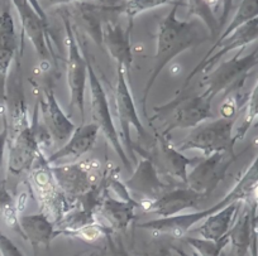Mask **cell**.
Here are the masks:
<instances>
[{"mask_svg": "<svg viewBox=\"0 0 258 256\" xmlns=\"http://www.w3.org/2000/svg\"><path fill=\"white\" fill-rule=\"evenodd\" d=\"M181 6L183 4H181L180 2H175L170 13L165 17L158 28L155 63H153V69L146 83L142 96V109L146 116H147V100L151 89L165 67L170 62H172L178 54L212 38L208 27L200 19L194 18L190 21H180L177 18V11Z\"/></svg>", "mask_w": 258, "mask_h": 256, "instance_id": "6da1fadb", "label": "cell"}, {"mask_svg": "<svg viewBox=\"0 0 258 256\" xmlns=\"http://www.w3.org/2000/svg\"><path fill=\"white\" fill-rule=\"evenodd\" d=\"M51 166L59 188L73 207L83 196L108 186L110 166L108 165L103 170L101 163L95 159Z\"/></svg>", "mask_w": 258, "mask_h": 256, "instance_id": "7a4b0ae2", "label": "cell"}, {"mask_svg": "<svg viewBox=\"0 0 258 256\" xmlns=\"http://www.w3.org/2000/svg\"><path fill=\"white\" fill-rule=\"evenodd\" d=\"M29 187L41 205V212L48 216L54 223L58 222L73 208L70 201L59 188L51 164L43 153L39 154L29 170Z\"/></svg>", "mask_w": 258, "mask_h": 256, "instance_id": "3957f363", "label": "cell"}, {"mask_svg": "<svg viewBox=\"0 0 258 256\" xmlns=\"http://www.w3.org/2000/svg\"><path fill=\"white\" fill-rule=\"evenodd\" d=\"M243 49H239L233 58L224 61L218 67L203 77V86L205 88L203 95L213 103L219 94L237 93L244 83L250 69L258 64V46L249 54L242 56Z\"/></svg>", "mask_w": 258, "mask_h": 256, "instance_id": "277c9868", "label": "cell"}, {"mask_svg": "<svg viewBox=\"0 0 258 256\" xmlns=\"http://www.w3.org/2000/svg\"><path fill=\"white\" fill-rule=\"evenodd\" d=\"M155 111L156 115L150 120L162 119L165 129L160 133L166 136L175 129L197 128L213 116L212 101L203 94L197 96L177 95L171 103L155 108Z\"/></svg>", "mask_w": 258, "mask_h": 256, "instance_id": "5b68a950", "label": "cell"}, {"mask_svg": "<svg viewBox=\"0 0 258 256\" xmlns=\"http://www.w3.org/2000/svg\"><path fill=\"white\" fill-rule=\"evenodd\" d=\"M235 119L220 118L217 120L203 123L181 141L176 148L180 151L199 150L204 156L215 153L235 154L234 134Z\"/></svg>", "mask_w": 258, "mask_h": 256, "instance_id": "8992f818", "label": "cell"}, {"mask_svg": "<svg viewBox=\"0 0 258 256\" xmlns=\"http://www.w3.org/2000/svg\"><path fill=\"white\" fill-rule=\"evenodd\" d=\"M66 44H68V84L70 89V106L78 109L81 115V120L85 121V90L88 82V59L81 53L80 46L76 39L71 22L66 13H62Z\"/></svg>", "mask_w": 258, "mask_h": 256, "instance_id": "52a82bcc", "label": "cell"}, {"mask_svg": "<svg viewBox=\"0 0 258 256\" xmlns=\"http://www.w3.org/2000/svg\"><path fill=\"white\" fill-rule=\"evenodd\" d=\"M88 59V58H86ZM88 72H89V86H90V103H91V118L93 124H95L99 130L105 136L106 141L111 145L121 163L125 165V168H131L132 163L129 160V155L124 150L123 145L120 143L119 133L114 125L113 118H111L110 109H109L108 99L106 94L103 89L100 79L96 76L95 69L93 64L88 59Z\"/></svg>", "mask_w": 258, "mask_h": 256, "instance_id": "ba28073f", "label": "cell"}, {"mask_svg": "<svg viewBox=\"0 0 258 256\" xmlns=\"http://www.w3.org/2000/svg\"><path fill=\"white\" fill-rule=\"evenodd\" d=\"M114 101H115L116 118L120 124V136L124 141V145L128 146L129 156L136 161L135 144L131 139V128L137 130L141 138H147V131L141 121L140 115L136 109L135 100H133L131 88L126 79V71L121 66H116V82L114 89Z\"/></svg>", "mask_w": 258, "mask_h": 256, "instance_id": "9c48e42d", "label": "cell"}, {"mask_svg": "<svg viewBox=\"0 0 258 256\" xmlns=\"http://www.w3.org/2000/svg\"><path fill=\"white\" fill-rule=\"evenodd\" d=\"M255 39H258V17L257 18L252 19L248 23L243 24L242 27L237 29V31L233 32L229 37H227L223 41L217 42L209 51L207 52L204 58L197 64V67L190 72L187 77L185 79V83H183L182 89L178 91V94H182L186 89L188 88L190 82L192 81L194 77L198 76V74L208 73L210 69L214 68V66L217 64V62L222 58L223 56H225L229 52L234 51V49H244L245 46L250 44L252 42H254Z\"/></svg>", "mask_w": 258, "mask_h": 256, "instance_id": "30bf717a", "label": "cell"}, {"mask_svg": "<svg viewBox=\"0 0 258 256\" xmlns=\"http://www.w3.org/2000/svg\"><path fill=\"white\" fill-rule=\"evenodd\" d=\"M18 12L22 23V33L31 41L42 61L52 62L57 66V54L51 41L48 23L38 16L28 0H11Z\"/></svg>", "mask_w": 258, "mask_h": 256, "instance_id": "8fae6325", "label": "cell"}, {"mask_svg": "<svg viewBox=\"0 0 258 256\" xmlns=\"http://www.w3.org/2000/svg\"><path fill=\"white\" fill-rule=\"evenodd\" d=\"M235 159L237 154L229 153H215L204 156L188 172L186 187L208 197L222 182Z\"/></svg>", "mask_w": 258, "mask_h": 256, "instance_id": "7c38bea8", "label": "cell"}, {"mask_svg": "<svg viewBox=\"0 0 258 256\" xmlns=\"http://www.w3.org/2000/svg\"><path fill=\"white\" fill-rule=\"evenodd\" d=\"M125 187L131 196L140 203V208L146 203L153 202L171 190L167 183L161 181L155 163L147 155H143L132 177L125 182Z\"/></svg>", "mask_w": 258, "mask_h": 256, "instance_id": "4fadbf2b", "label": "cell"}, {"mask_svg": "<svg viewBox=\"0 0 258 256\" xmlns=\"http://www.w3.org/2000/svg\"><path fill=\"white\" fill-rule=\"evenodd\" d=\"M38 95L37 105L41 110L46 131L51 138H53L58 143L69 140L75 131L76 126L71 121V119L63 113L58 101L54 98V93L51 86L42 88Z\"/></svg>", "mask_w": 258, "mask_h": 256, "instance_id": "5bb4252c", "label": "cell"}, {"mask_svg": "<svg viewBox=\"0 0 258 256\" xmlns=\"http://www.w3.org/2000/svg\"><path fill=\"white\" fill-rule=\"evenodd\" d=\"M18 52V36L9 6L0 9V106L7 110V82L12 62Z\"/></svg>", "mask_w": 258, "mask_h": 256, "instance_id": "9a60e30c", "label": "cell"}, {"mask_svg": "<svg viewBox=\"0 0 258 256\" xmlns=\"http://www.w3.org/2000/svg\"><path fill=\"white\" fill-rule=\"evenodd\" d=\"M205 198L207 196L185 186L181 188H171L160 198L141 206V208L147 213L158 216L160 218L171 217V216L180 215L183 211L195 210Z\"/></svg>", "mask_w": 258, "mask_h": 256, "instance_id": "2e32d148", "label": "cell"}, {"mask_svg": "<svg viewBox=\"0 0 258 256\" xmlns=\"http://www.w3.org/2000/svg\"><path fill=\"white\" fill-rule=\"evenodd\" d=\"M136 208H140L138 202H126V201L119 200L114 196L108 195V191H106L101 197L94 215L95 217L99 216V218H101L105 222L106 227L110 228L111 231H124L135 220Z\"/></svg>", "mask_w": 258, "mask_h": 256, "instance_id": "e0dca14e", "label": "cell"}, {"mask_svg": "<svg viewBox=\"0 0 258 256\" xmlns=\"http://www.w3.org/2000/svg\"><path fill=\"white\" fill-rule=\"evenodd\" d=\"M158 154H160V163L167 176L172 180L181 182L183 186L187 185L188 168L197 165L202 158H187L173 145L167 136L161 133H156Z\"/></svg>", "mask_w": 258, "mask_h": 256, "instance_id": "ac0fdd59", "label": "cell"}, {"mask_svg": "<svg viewBox=\"0 0 258 256\" xmlns=\"http://www.w3.org/2000/svg\"><path fill=\"white\" fill-rule=\"evenodd\" d=\"M133 24L124 29L120 24L106 23L101 31V43L111 58L115 59L116 66H121L126 72L131 69L133 62V52L131 46V32Z\"/></svg>", "mask_w": 258, "mask_h": 256, "instance_id": "d6986e66", "label": "cell"}, {"mask_svg": "<svg viewBox=\"0 0 258 256\" xmlns=\"http://www.w3.org/2000/svg\"><path fill=\"white\" fill-rule=\"evenodd\" d=\"M99 131L100 130L95 124H81L58 150L46 156L48 164L52 165L61 159H79L89 153L95 145Z\"/></svg>", "mask_w": 258, "mask_h": 256, "instance_id": "ffe728a7", "label": "cell"}, {"mask_svg": "<svg viewBox=\"0 0 258 256\" xmlns=\"http://www.w3.org/2000/svg\"><path fill=\"white\" fill-rule=\"evenodd\" d=\"M22 237L37 247L38 245L48 246L52 238L56 236V225L43 212L34 215L19 216Z\"/></svg>", "mask_w": 258, "mask_h": 256, "instance_id": "44dd1931", "label": "cell"}, {"mask_svg": "<svg viewBox=\"0 0 258 256\" xmlns=\"http://www.w3.org/2000/svg\"><path fill=\"white\" fill-rule=\"evenodd\" d=\"M242 203L243 202H233L227 207L215 212L214 215L209 216L208 218H205L204 223L195 230V232L199 233L202 238H207V240H222L232 228V223L235 216H238Z\"/></svg>", "mask_w": 258, "mask_h": 256, "instance_id": "7402d4cb", "label": "cell"}, {"mask_svg": "<svg viewBox=\"0 0 258 256\" xmlns=\"http://www.w3.org/2000/svg\"><path fill=\"white\" fill-rule=\"evenodd\" d=\"M245 105H247V108H245L244 116H243L239 125L234 128V134H233L234 144L242 140L253 126L258 125V79L253 90L250 91L249 96H248Z\"/></svg>", "mask_w": 258, "mask_h": 256, "instance_id": "603a6c76", "label": "cell"}, {"mask_svg": "<svg viewBox=\"0 0 258 256\" xmlns=\"http://www.w3.org/2000/svg\"><path fill=\"white\" fill-rule=\"evenodd\" d=\"M172 0H124L119 6L106 7L108 11L116 12L119 14H124L128 17L129 23H133V19L145 12L152 11V9L163 7L171 3Z\"/></svg>", "mask_w": 258, "mask_h": 256, "instance_id": "cb8c5ba5", "label": "cell"}, {"mask_svg": "<svg viewBox=\"0 0 258 256\" xmlns=\"http://www.w3.org/2000/svg\"><path fill=\"white\" fill-rule=\"evenodd\" d=\"M257 17H258V0H243L242 3H240V6L238 7L232 22L228 24L225 31L218 37L217 42H220L223 41V39H225L227 37H229L233 32L237 31L239 27H242L243 24L248 23V22H250L252 19L257 18Z\"/></svg>", "mask_w": 258, "mask_h": 256, "instance_id": "d4e9b609", "label": "cell"}, {"mask_svg": "<svg viewBox=\"0 0 258 256\" xmlns=\"http://www.w3.org/2000/svg\"><path fill=\"white\" fill-rule=\"evenodd\" d=\"M0 217L4 223L12 230L17 231L22 236L21 226H19V211L13 196L7 190L6 185H0Z\"/></svg>", "mask_w": 258, "mask_h": 256, "instance_id": "484cf974", "label": "cell"}, {"mask_svg": "<svg viewBox=\"0 0 258 256\" xmlns=\"http://www.w3.org/2000/svg\"><path fill=\"white\" fill-rule=\"evenodd\" d=\"M188 13L197 17L209 29L212 37H217L220 32L219 21L215 18L213 8L205 0H187Z\"/></svg>", "mask_w": 258, "mask_h": 256, "instance_id": "4316f807", "label": "cell"}, {"mask_svg": "<svg viewBox=\"0 0 258 256\" xmlns=\"http://www.w3.org/2000/svg\"><path fill=\"white\" fill-rule=\"evenodd\" d=\"M186 241L200 253V256H220L223 248L230 242V238L229 235H227L219 241H212L202 237H187Z\"/></svg>", "mask_w": 258, "mask_h": 256, "instance_id": "83f0119b", "label": "cell"}, {"mask_svg": "<svg viewBox=\"0 0 258 256\" xmlns=\"http://www.w3.org/2000/svg\"><path fill=\"white\" fill-rule=\"evenodd\" d=\"M0 252L3 256H23L18 246L14 245L13 241L2 231H0Z\"/></svg>", "mask_w": 258, "mask_h": 256, "instance_id": "f1b7e54d", "label": "cell"}, {"mask_svg": "<svg viewBox=\"0 0 258 256\" xmlns=\"http://www.w3.org/2000/svg\"><path fill=\"white\" fill-rule=\"evenodd\" d=\"M7 141H8V118L3 116V128L0 130V165L3 164Z\"/></svg>", "mask_w": 258, "mask_h": 256, "instance_id": "f546056e", "label": "cell"}, {"mask_svg": "<svg viewBox=\"0 0 258 256\" xmlns=\"http://www.w3.org/2000/svg\"><path fill=\"white\" fill-rule=\"evenodd\" d=\"M233 3H234V0H220V6H222V14H220L219 19L220 29L225 26L228 18H229V14L233 8Z\"/></svg>", "mask_w": 258, "mask_h": 256, "instance_id": "4dcf8cb0", "label": "cell"}, {"mask_svg": "<svg viewBox=\"0 0 258 256\" xmlns=\"http://www.w3.org/2000/svg\"><path fill=\"white\" fill-rule=\"evenodd\" d=\"M28 2H29V3H31V6L33 7L34 11H36L37 13H38V16L41 17V18L43 19L44 22H47V23H48V19H47L46 13H44V11H43V9H42V7H41V4H39L38 0H28Z\"/></svg>", "mask_w": 258, "mask_h": 256, "instance_id": "1f68e13d", "label": "cell"}, {"mask_svg": "<svg viewBox=\"0 0 258 256\" xmlns=\"http://www.w3.org/2000/svg\"><path fill=\"white\" fill-rule=\"evenodd\" d=\"M78 0H49V3L54 4V6H64V4L75 3Z\"/></svg>", "mask_w": 258, "mask_h": 256, "instance_id": "d6a6232c", "label": "cell"}, {"mask_svg": "<svg viewBox=\"0 0 258 256\" xmlns=\"http://www.w3.org/2000/svg\"><path fill=\"white\" fill-rule=\"evenodd\" d=\"M205 2H207L208 4H209L210 7H215V9H218L219 8V6H220V0H205Z\"/></svg>", "mask_w": 258, "mask_h": 256, "instance_id": "836d02e7", "label": "cell"}, {"mask_svg": "<svg viewBox=\"0 0 258 256\" xmlns=\"http://www.w3.org/2000/svg\"><path fill=\"white\" fill-rule=\"evenodd\" d=\"M0 256H3V255H2V252H0Z\"/></svg>", "mask_w": 258, "mask_h": 256, "instance_id": "e575fe53", "label": "cell"}]
</instances>
